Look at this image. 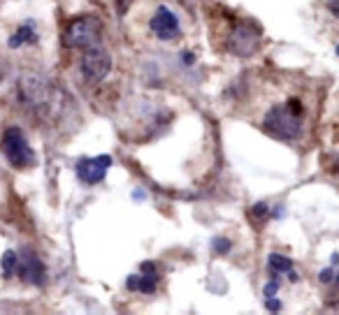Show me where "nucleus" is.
I'll return each instance as SVG.
<instances>
[{
	"instance_id": "obj_11",
	"label": "nucleus",
	"mask_w": 339,
	"mask_h": 315,
	"mask_svg": "<svg viewBox=\"0 0 339 315\" xmlns=\"http://www.w3.org/2000/svg\"><path fill=\"white\" fill-rule=\"evenodd\" d=\"M267 264H269V269H272L274 273H288L290 269H293V260L286 257V255H281V253H269Z\"/></svg>"
},
{
	"instance_id": "obj_22",
	"label": "nucleus",
	"mask_w": 339,
	"mask_h": 315,
	"mask_svg": "<svg viewBox=\"0 0 339 315\" xmlns=\"http://www.w3.org/2000/svg\"><path fill=\"white\" fill-rule=\"evenodd\" d=\"M288 281H290V283H295V281H297V273L293 271V269H290V271H288Z\"/></svg>"
},
{
	"instance_id": "obj_16",
	"label": "nucleus",
	"mask_w": 339,
	"mask_h": 315,
	"mask_svg": "<svg viewBox=\"0 0 339 315\" xmlns=\"http://www.w3.org/2000/svg\"><path fill=\"white\" fill-rule=\"evenodd\" d=\"M265 308L272 310V313H279V310H281V301H279V299H274V297H265Z\"/></svg>"
},
{
	"instance_id": "obj_23",
	"label": "nucleus",
	"mask_w": 339,
	"mask_h": 315,
	"mask_svg": "<svg viewBox=\"0 0 339 315\" xmlns=\"http://www.w3.org/2000/svg\"><path fill=\"white\" fill-rule=\"evenodd\" d=\"M330 262H332V264H334V266H337V264H339V255H337V253H332V255H330Z\"/></svg>"
},
{
	"instance_id": "obj_25",
	"label": "nucleus",
	"mask_w": 339,
	"mask_h": 315,
	"mask_svg": "<svg viewBox=\"0 0 339 315\" xmlns=\"http://www.w3.org/2000/svg\"><path fill=\"white\" fill-rule=\"evenodd\" d=\"M334 54H337V56H339V44H337V47H334Z\"/></svg>"
},
{
	"instance_id": "obj_18",
	"label": "nucleus",
	"mask_w": 339,
	"mask_h": 315,
	"mask_svg": "<svg viewBox=\"0 0 339 315\" xmlns=\"http://www.w3.org/2000/svg\"><path fill=\"white\" fill-rule=\"evenodd\" d=\"M140 271H142V273H158L153 262H142V264H140Z\"/></svg>"
},
{
	"instance_id": "obj_10",
	"label": "nucleus",
	"mask_w": 339,
	"mask_h": 315,
	"mask_svg": "<svg viewBox=\"0 0 339 315\" xmlns=\"http://www.w3.org/2000/svg\"><path fill=\"white\" fill-rule=\"evenodd\" d=\"M35 42H38V33H35V26L30 21L23 23V26H19L17 33L7 40L10 49H19V47H23V44H35Z\"/></svg>"
},
{
	"instance_id": "obj_12",
	"label": "nucleus",
	"mask_w": 339,
	"mask_h": 315,
	"mask_svg": "<svg viewBox=\"0 0 339 315\" xmlns=\"http://www.w3.org/2000/svg\"><path fill=\"white\" fill-rule=\"evenodd\" d=\"M17 250H5L3 253V260H0V266H3V276L5 278H12L14 273H17Z\"/></svg>"
},
{
	"instance_id": "obj_17",
	"label": "nucleus",
	"mask_w": 339,
	"mask_h": 315,
	"mask_svg": "<svg viewBox=\"0 0 339 315\" xmlns=\"http://www.w3.org/2000/svg\"><path fill=\"white\" fill-rule=\"evenodd\" d=\"M277 292H279V283H277V281L265 283V288H263V294H265V297H274Z\"/></svg>"
},
{
	"instance_id": "obj_15",
	"label": "nucleus",
	"mask_w": 339,
	"mask_h": 315,
	"mask_svg": "<svg viewBox=\"0 0 339 315\" xmlns=\"http://www.w3.org/2000/svg\"><path fill=\"white\" fill-rule=\"evenodd\" d=\"M334 276H337V266H325L321 273H318V281L323 283V285H332L334 283Z\"/></svg>"
},
{
	"instance_id": "obj_5",
	"label": "nucleus",
	"mask_w": 339,
	"mask_h": 315,
	"mask_svg": "<svg viewBox=\"0 0 339 315\" xmlns=\"http://www.w3.org/2000/svg\"><path fill=\"white\" fill-rule=\"evenodd\" d=\"M149 28H151V33L158 40H163V42H175V40L181 37L179 17H177L167 5H158L153 10L151 19H149Z\"/></svg>"
},
{
	"instance_id": "obj_13",
	"label": "nucleus",
	"mask_w": 339,
	"mask_h": 315,
	"mask_svg": "<svg viewBox=\"0 0 339 315\" xmlns=\"http://www.w3.org/2000/svg\"><path fill=\"white\" fill-rule=\"evenodd\" d=\"M230 248H232V241L225 239V237H214V239H212V250H214V253L225 255V253H230Z\"/></svg>"
},
{
	"instance_id": "obj_1",
	"label": "nucleus",
	"mask_w": 339,
	"mask_h": 315,
	"mask_svg": "<svg viewBox=\"0 0 339 315\" xmlns=\"http://www.w3.org/2000/svg\"><path fill=\"white\" fill-rule=\"evenodd\" d=\"M302 114H304L302 102L297 98H290L269 109L265 114L263 128L277 139H297L302 135Z\"/></svg>"
},
{
	"instance_id": "obj_3",
	"label": "nucleus",
	"mask_w": 339,
	"mask_h": 315,
	"mask_svg": "<svg viewBox=\"0 0 339 315\" xmlns=\"http://www.w3.org/2000/svg\"><path fill=\"white\" fill-rule=\"evenodd\" d=\"M3 153L10 160L12 167L17 169H30L38 160H35V151L30 148L26 135H23L21 128H7L3 132Z\"/></svg>"
},
{
	"instance_id": "obj_6",
	"label": "nucleus",
	"mask_w": 339,
	"mask_h": 315,
	"mask_svg": "<svg viewBox=\"0 0 339 315\" xmlns=\"http://www.w3.org/2000/svg\"><path fill=\"white\" fill-rule=\"evenodd\" d=\"M260 40V28L249 26V23H235L228 37V51L235 56H251L258 49Z\"/></svg>"
},
{
	"instance_id": "obj_24",
	"label": "nucleus",
	"mask_w": 339,
	"mask_h": 315,
	"mask_svg": "<svg viewBox=\"0 0 339 315\" xmlns=\"http://www.w3.org/2000/svg\"><path fill=\"white\" fill-rule=\"evenodd\" d=\"M132 200H144L142 190H135V192H132Z\"/></svg>"
},
{
	"instance_id": "obj_4",
	"label": "nucleus",
	"mask_w": 339,
	"mask_h": 315,
	"mask_svg": "<svg viewBox=\"0 0 339 315\" xmlns=\"http://www.w3.org/2000/svg\"><path fill=\"white\" fill-rule=\"evenodd\" d=\"M79 70H82V76L91 84L103 82L105 76L110 74L112 70V56L107 54L103 44H95V47H88L84 49L82 63H79Z\"/></svg>"
},
{
	"instance_id": "obj_21",
	"label": "nucleus",
	"mask_w": 339,
	"mask_h": 315,
	"mask_svg": "<svg viewBox=\"0 0 339 315\" xmlns=\"http://www.w3.org/2000/svg\"><path fill=\"white\" fill-rule=\"evenodd\" d=\"M284 207H277V209H274V211H269V218H281V216H284Z\"/></svg>"
},
{
	"instance_id": "obj_14",
	"label": "nucleus",
	"mask_w": 339,
	"mask_h": 315,
	"mask_svg": "<svg viewBox=\"0 0 339 315\" xmlns=\"http://www.w3.org/2000/svg\"><path fill=\"white\" fill-rule=\"evenodd\" d=\"M249 216H251V218H269L267 202H258V204H253V207L249 209Z\"/></svg>"
},
{
	"instance_id": "obj_19",
	"label": "nucleus",
	"mask_w": 339,
	"mask_h": 315,
	"mask_svg": "<svg viewBox=\"0 0 339 315\" xmlns=\"http://www.w3.org/2000/svg\"><path fill=\"white\" fill-rule=\"evenodd\" d=\"M181 63H184L186 67H191L193 63H195V56H193L191 51H184V54H181Z\"/></svg>"
},
{
	"instance_id": "obj_7",
	"label": "nucleus",
	"mask_w": 339,
	"mask_h": 315,
	"mask_svg": "<svg viewBox=\"0 0 339 315\" xmlns=\"http://www.w3.org/2000/svg\"><path fill=\"white\" fill-rule=\"evenodd\" d=\"M112 167V158L110 155H95V158H79L75 165L77 179L86 185H95L100 181H105L107 169Z\"/></svg>"
},
{
	"instance_id": "obj_20",
	"label": "nucleus",
	"mask_w": 339,
	"mask_h": 315,
	"mask_svg": "<svg viewBox=\"0 0 339 315\" xmlns=\"http://www.w3.org/2000/svg\"><path fill=\"white\" fill-rule=\"evenodd\" d=\"M328 10H330V14H332V17L339 19V0H328Z\"/></svg>"
},
{
	"instance_id": "obj_2",
	"label": "nucleus",
	"mask_w": 339,
	"mask_h": 315,
	"mask_svg": "<svg viewBox=\"0 0 339 315\" xmlns=\"http://www.w3.org/2000/svg\"><path fill=\"white\" fill-rule=\"evenodd\" d=\"M100 37H103V21L98 17L84 14V17H77L67 23L65 33H63V44L70 49L84 51L88 47L100 44Z\"/></svg>"
},
{
	"instance_id": "obj_9",
	"label": "nucleus",
	"mask_w": 339,
	"mask_h": 315,
	"mask_svg": "<svg viewBox=\"0 0 339 315\" xmlns=\"http://www.w3.org/2000/svg\"><path fill=\"white\" fill-rule=\"evenodd\" d=\"M126 288L130 292H142V294H153L158 288V273H132L126 278Z\"/></svg>"
},
{
	"instance_id": "obj_8",
	"label": "nucleus",
	"mask_w": 339,
	"mask_h": 315,
	"mask_svg": "<svg viewBox=\"0 0 339 315\" xmlns=\"http://www.w3.org/2000/svg\"><path fill=\"white\" fill-rule=\"evenodd\" d=\"M17 276L23 283H30V285H42L47 281V271H44V264L33 250H23L17 260Z\"/></svg>"
}]
</instances>
